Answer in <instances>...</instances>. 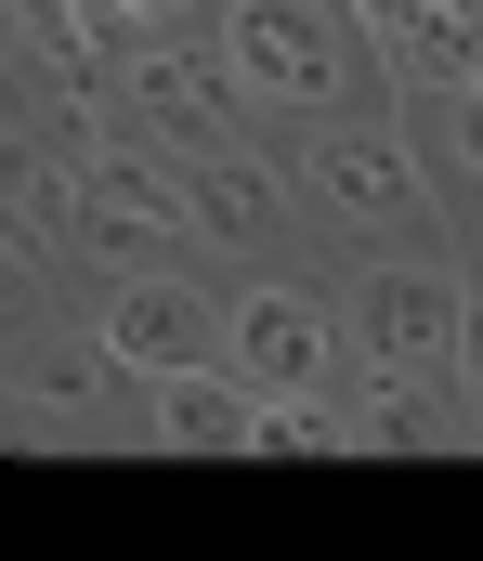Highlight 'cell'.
Segmentation results:
<instances>
[{
	"label": "cell",
	"mask_w": 483,
	"mask_h": 561,
	"mask_svg": "<svg viewBox=\"0 0 483 561\" xmlns=\"http://www.w3.org/2000/svg\"><path fill=\"white\" fill-rule=\"evenodd\" d=\"M222 53H235V79H249V92H275V105H340V79H353V53H340L326 0H235Z\"/></svg>",
	"instance_id": "1"
},
{
	"label": "cell",
	"mask_w": 483,
	"mask_h": 561,
	"mask_svg": "<svg viewBox=\"0 0 483 561\" xmlns=\"http://www.w3.org/2000/svg\"><path fill=\"white\" fill-rule=\"evenodd\" d=\"M183 170L158 157H79V249H131V236H183Z\"/></svg>",
	"instance_id": "2"
},
{
	"label": "cell",
	"mask_w": 483,
	"mask_h": 561,
	"mask_svg": "<svg viewBox=\"0 0 483 561\" xmlns=\"http://www.w3.org/2000/svg\"><path fill=\"white\" fill-rule=\"evenodd\" d=\"M353 340H366V366H432V353H458V287L445 275H366L353 287Z\"/></svg>",
	"instance_id": "3"
},
{
	"label": "cell",
	"mask_w": 483,
	"mask_h": 561,
	"mask_svg": "<svg viewBox=\"0 0 483 561\" xmlns=\"http://www.w3.org/2000/svg\"><path fill=\"white\" fill-rule=\"evenodd\" d=\"M235 366H249L262 392H314V379H326V300L249 287V300H235Z\"/></svg>",
	"instance_id": "4"
},
{
	"label": "cell",
	"mask_w": 483,
	"mask_h": 561,
	"mask_svg": "<svg viewBox=\"0 0 483 561\" xmlns=\"http://www.w3.org/2000/svg\"><path fill=\"white\" fill-rule=\"evenodd\" d=\"M118 92H131L145 118H170L183 144L235 131V53H131V66H118Z\"/></svg>",
	"instance_id": "5"
},
{
	"label": "cell",
	"mask_w": 483,
	"mask_h": 561,
	"mask_svg": "<svg viewBox=\"0 0 483 561\" xmlns=\"http://www.w3.org/2000/svg\"><path fill=\"white\" fill-rule=\"evenodd\" d=\"M0 222L26 236V249H79L66 222H79V157L53 131H0Z\"/></svg>",
	"instance_id": "6"
},
{
	"label": "cell",
	"mask_w": 483,
	"mask_h": 561,
	"mask_svg": "<svg viewBox=\"0 0 483 561\" xmlns=\"http://www.w3.org/2000/svg\"><path fill=\"white\" fill-rule=\"evenodd\" d=\"M105 353H118V366H145V379H170V366H196V353H209V313H196V300H183V287H118V300H105Z\"/></svg>",
	"instance_id": "7"
},
{
	"label": "cell",
	"mask_w": 483,
	"mask_h": 561,
	"mask_svg": "<svg viewBox=\"0 0 483 561\" xmlns=\"http://www.w3.org/2000/svg\"><path fill=\"white\" fill-rule=\"evenodd\" d=\"M314 196H326V209H353V222H366V209H418V170H405V144H392V131H326V144H314Z\"/></svg>",
	"instance_id": "8"
},
{
	"label": "cell",
	"mask_w": 483,
	"mask_h": 561,
	"mask_svg": "<svg viewBox=\"0 0 483 561\" xmlns=\"http://www.w3.org/2000/svg\"><path fill=\"white\" fill-rule=\"evenodd\" d=\"M366 13L405 39L418 79H458V92L483 79V0H366Z\"/></svg>",
	"instance_id": "9"
},
{
	"label": "cell",
	"mask_w": 483,
	"mask_h": 561,
	"mask_svg": "<svg viewBox=\"0 0 483 561\" xmlns=\"http://www.w3.org/2000/svg\"><path fill=\"white\" fill-rule=\"evenodd\" d=\"M249 419H262V405H249L235 379H209V366H170V379H158V431H170V444H196V457H235Z\"/></svg>",
	"instance_id": "10"
},
{
	"label": "cell",
	"mask_w": 483,
	"mask_h": 561,
	"mask_svg": "<svg viewBox=\"0 0 483 561\" xmlns=\"http://www.w3.org/2000/svg\"><path fill=\"white\" fill-rule=\"evenodd\" d=\"M183 209L209 222V249H249V236L275 222V170H249V157H196V170H183Z\"/></svg>",
	"instance_id": "11"
},
{
	"label": "cell",
	"mask_w": 483,
	"mask_h": 561,
	"mask_svg": "<svg viewBox=\"0 0 483 561\" xmlns=\"http://www.w3.org/2000/svg\"><path fill=\"white\" fill-rule=\"evenodd\" d=\"M353 444H392V457L445 444V405L418 392V366H366V392H353Z\"/></svg>",
	"instance_id": "12"
},
{
	"label": "cell",
	"mask_w": 483,
	"mask_h": 561,
	"mask_svg": "<svg viewBox=\"0 0 483 561\" xmlns=\"http://www.w3.org/2000/svg\"><path fill=\"white\" fill-rule=\"evenodd\" d=\"M26 53H39V66H53V79H66V92H105V79H118V66H105V39H92V13H79V0H26Z\"/></svg>",
	"instance_id": "13"
},
{
	"label": "cell",
	"mask_w": 483,
	"mask_h": 561,
	"mask_svg": "<svg viewBox=\"0 0 483 561\" xmlns=\"http://www.w3.org/2000/svg\"><path fill=\"white\" fill-rule=\"evenodd\" d=\"M92 379H105V366H92V353H66V366H39V405H66V419H79V405H92Z\"/></svg>",
	"instance_id": "14"
},
{
	"label": "cell",
	"mask_w": 483,
	"mask_h": 561,
	"mask_svg": "<svg viewBox=\"0 0 483 561\" xmlns=\"http://www.w3.org/2000/svg\"><path fill=\"white\" fill-rule=\"evenodd\" d=\"M458 379L483 392V313H471V300H458Z\"/></svg>",
	"instance_id": "15"
},
{
	"label": "cell",
	"mask_w": 483,
	"mask_h": 561,
	"mask_svg": "<svg viewBox=\"0 0 483 561\" xmlns=\"http://www.w3.org/2000/svg\"><path fill=\"white\" fill-rule=\"evenodd\" d=\"M458 144H471V170H483V79H471V131H458Z\"/></svg>",
	"instance_id": "16"
},
{
	"label": "cell",
	"mask_w": 483,
	"mask_h": 561,
	"mask_svg": "<svg viewBox=\"0 0 483 561\" xmlns=\"http://www.w3.org/2000/svg\"><path fill=\"white\" fill-rule=\"evenodd\" d=\"M118 13H170V0H118Z\"/></svg>",
	"instance_id": "17"
},
{
	"label": "cell",
	"mask_w": 483,
	"mask_h": 561,
	"mask_svg": "<svg viewBox=\"0 0 483 561\" xmlns=\"http://www.w3.org/2000/svg\"><path fill=\"white\" fill-rule=\"evenodd\" d=\"M13 287H26V275H13V262H0V300H13Z\"/></svg>",
	"instance_id": "18"
}]
</instances>
